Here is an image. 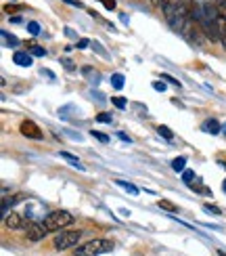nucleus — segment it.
Segmentation results:
<instances>
[{
	"instance_id": "nucleus-1",
	"label": "nucleus",
	"mask_w": 226,
	"mask_h": 256,
	"mask_svg": "<svg viewBox=\"0 0 226 256\" xmlns=\"http://www.w3.org/2000/svg\"><path fill=\"white\" fill-rule=\"evenodd\" d=\"M113 250V241L111 239H103V237H96V239H90L86 244L77 246L74 256H101V254H107Z\"/></svg>"
},
{
	"instance_id": "nucleus-2",
	"label": "nucleus",
	"mask_w": 226,
	"mask_h": 256,
	"mask_svg": "<svg viewBox=\"0 0 226 256\" xmlns=\"http://www.w3.org/2000/svg\"><path fill=\"white\" fill-rule=\"evenodd\" d=\"M72 223H74V216L69 214L67 210H53L51 214L44 218V225H46L48 233H53V231H63L65 227H69Z\"/></svg>"
},
{
	"instance_id": "nucleus-3",
	"label": "nucleus",
	"mask_w": 226,
	"mask_h": 256,
	"mask_svg": "<svg viewBox=\"0 0 226 256\" xmlns=\"http://www.w3.org/2000/svg\"><path fill=\"white\" fill-rule=\"evenodd\" d=\"M82 233L80 231H59V235H55V248L56 250H69V248L77 246V241H80Z\"/></svg>"
},
{
	"instance_id": "nucleus-4",
	"label": "nucleus",
	"mask_w": 226,
	"mask_h": 256,
	"mask_svg": "<svg viewBox=\"0 0 226 256\" xmlns=\"http://www.w3.org/2000/svg\"><path fill=\"white\" fill-rule=\"evenodd\" d=\"M23 229H25V237L30 239V241H40V239H44L48 235L46 225L44 223H38V220H25Z\"/></svg>"
},
{
	"instance_id": "nucleus-5",
	"label": "nucleus",
	"mask_w": 226,
	"mask_h": 256,
	"mask_svg": "<svg viewBox=\"0 0 226 256\" xmlns=\"http://www.w3.org/2000/svg\"><path fill=\"white\" fill-rule=\"evenodd\" d=\"M19 130H21V134L23 137H27V139H34V141H40L44 134H42V130H40V126L36 124V122H32V120H23V122L19 124Z\"/></svg>"
},
{
	"instance_id": "nucleus-6",
	"label": "nucleus",
	"mask_w": 226,
	"mask_h": 256,
	"mask_svg": "<svg viewBox=\"0 0 226 256\" xmlns=\"http://www.w3.org/2000/svg\"><path fill=\"white\" fill-rule=\"evenodd\" d=\"M4 223H6V227H9V229H21V227L25 225V220L21 218L17 212H11V214L6 212V214H4Z\"/></svg>"
},
{
	"instance_id": "nucleus-7",
	"label": "nucleus",
	"mask_w": 226,
	"mask_h": 256,
	"mask_svg": "<svg viewBox=\"0 0 226 256\" xmlns=\"http://www.w3.org/2000/svg\"><path fill=\"white\" fill-rule=\"evenodd\" d=\"M13 61L17 63V65L21 67H30L32 65V53H27V51H15L13 53Z\"/></svg>"
},
{
	"instance_id": "nucleus-8",
	"label": "nucleus",
	"mask_w": 226,
	"mask_h": 256,
	"mask_svg": "<svg viewBox=\"0 0 226 256\" xmlns=\"http://www.w3.org/2000/svg\"><path fill=\"white\" fill-rule=\"evenodd\" d=\"M203 130H207L211 134H218V132H220V122L211 118V120H207V122H203Z\"/></svg>"
},
{
	"instance_id": "nucleus-9",
	"label": "nucleus",
	"mask_w": 226,
	"mask_h": 256,
	"mask_svg": "<svg viewBox=\"0 0 226 256\" xmlns=\"http://www.w3.org/2000/svg\"><path fill=\"white\" fill-rule=\"evenodd\" d=\"M115 185H119V187H122L124 191H128V193L130 195H138V187H134V185L132 183H128V181H115Z\"/></svg>"
},
{
	"instance_id": "nucleus-10",
	"label": "nucleus",
	"mask_w": 226,
	"mask_h": 256,
	"mask_svg": "<svg viewBox=\"0 0 226 256\" xmlns=\"http://www.w3.org/2000/svg\"><path fill=\"white\" fill-rule=\"evenodd\" d=\"M59 155H61L63 160H67V162H69V164H72V166H75V168H80V170H82V164H80V160H77L75 155H72L69 151H59Z\"/></svg>"
},
{
	"instance_id": "nucleus-11",
	"label": "nucleus",
	"mask_w": 226,
	"mask_h": 256,
	"mask_svg": "<svg viewBox=\"0 0 226 256\" xmlns=\"http://www.w3.org/2000/svg\"><path fill=\"white\" fill-rule=\"evenodd\" d=\"M185 166H187V158H185V155H180V158H176L172 162V168L176 170V172H185Z\"/></svg>"
},
{
	"instance_id": "nucleus-12",
	"label": "nucleus",
	"mask_w": 226,
	"mask_h": 256,
	"mask_svg": "<svg viewBox=\"0 0 226 256\" xmlns=\"http://www.w3.org/2000/svg\"><path fill=\"white\" fill-rule=\"evenodd\" d=\"M124 82H126V78H124L122 74H113V76H111V86H113V88H117V90L124 88Z\"/></svg>"
},
{
	"instance_id": "nucleus-13",
	"label": "nucleus",
	"mask_w": 226,
	"mask_h": 256,
	"mask_svg": "<svg viewBox=\"0 0 226 256\" xmlns=\"http://www.w3.org/2000/svg\"><path fill=\"white\" fill-rule=\"evenodd\" d=\"M157 132H159V134H161V137H164L166 141H172V139H174V132L170 130L168 126H159V128H157Z\"/></svg>"
},
{
	"instance_id": "nucleus-14",
	"label": "nucleus",
	"mask_w": 226,
	"mask_h": 256,
	"mask_svg": "<svg viewBox=\"0 0 226 256\" xmlns=\"http://www.w3.org/2000/svg\"><path fill=\"white\" fill-rule=\"evenodd\" d=\"M159 208H164V210H168V212H178V206L172 204V202H168V200H161V202H159Z\"/></svg>"
},
{
	"instance_id": "nucleus-15",
	"label": "nucleus",
	"mask_w": 226,
	"mask_h": 256,
	"mask_svg": "<svg viewBox=\"0 0 226 256\" xmlns=\"http://www.w3.org/2000/svg\"><path fill=\"white\" fill-rule=\"evenodd\" d=\"M111 103L115 105L117 109H126V105H128V103H126V99H124V97H111Z\"/></svg>"
},
{
	"instance_id": "nucleus-16",
	"label": "nucleus",
	"mask_w": 226,
	"mask_h": 256,
	"mask_svg": "<svg viewBox=\"0 0 226 256\" xmlns=\"http://www.w3.org/2000/svg\"><path fill=\"white\" fill-rule=\"evenodd\" d=\"M182 181H185L187 185H193L195 183V172H193V170H185V172H182Z\"/></svg>"
},
{
	"instance_id": "nucleus-17",
	"label": "nucleus",
	"mask_w": 226,
	"mask_h": 256,
	"mask_svg": "<svg viewBox=\"0 0 226 256\" xmlns=\"http://www.w3.org/2000/svg\"><path fill=\"white\" fill-rule=\"evenodd\" d=\"M188 187L193 189V191H197V193H203V195H211V191H209L207 187H203V185H195V183H193V185H188Z\"/></svg>"
},
{
	"instance_id": "nucleus-18",
	"label": "nucleus",
	"mask_w": 226,
	"mask_h": 256,
	"mask_svg": "<svg viewBox=\"0 0 226 256\" xmlns=\"http://www.w3.org/2000/svg\"><path fill=\"white\" fill-rule=\"evenodd\" d=\"M0 34H2V38L6 40V44H13V46H17V44H19V38H15V36H11L9 32H0Z\"/></svg>"
},
{
	"instance_id": "nucleus-19",
	"label": "nucleus",
	"mask_w": 226,
	"mask_h": 256,
	"mask_svg": "<svg viewBox=\"0 0 226 256\" xmlns=\"http://www.w3.org/2000/svg\"><path fill=\"white\" fill-rule=\"evenodd\" d=\"M27 32H30L32 36H38V34H40V25L36 23V21H30V23H27Z\"/></svg>"
},
{
	"instance_id": "nucleus-20",
	"label": "nucleus",
	"mask_w": 226,
	"mask_h": 256,
	"mask_svg": "<svg viewBox=\"0 0 226 256\" xmlns=\"http://www.w3.org/2000/svg\"><path fill=\"white\" fill-rule=\"evenodd\" d=\"M90 134H93L94 139H98V141H101V143H109V137H107V134H105V132H101V130H93Z\"/></svg>"
},
{
	"instance_id": "nucleus-21",
	"label": "nucleus",
	"mask_w": 226,
	"mask_h": 256,
	"mask_svg": "<svg viewBox=\"0 0 226 256\" xmlns=\"http://www.w3.org/2000/svg\"><path fill=\"white\" fill-rule=\"evenodd\" d=\"M216 6H218V13L226 19V0H216Z\"/></svg>"
},
{
	"instance_id": "nucleus-22",
	"label": "nucleus",
	"mask_w": 226,
	"mask_h": 256,
	"mask_svg": "<svg viewBox=\"0 0 226 256\" xmlns=\"http://www.w3.org/2000/svg\"><path fill=\"white\" fill-rule=\"evenodd\" d=\"M96 120H98V122H103V124H111V113L101 111V113L96 116Z\"/></svg>"
},
{
	"instance_id": "nucleus-23",
	"label": "nucleus",
	"mask_w": 226,
	"mask_h": 256,
	"mask_svg": "<svg viewBox=\"0 0 226 256\" xmlns=\"http://www.w3.org/2000/svg\"><path fill=\"white\" fill-rule=\"evenodd\" d=\"M30 53L34 55V57H44L46 55V51L42 46H30Z\"/></svg>"
},
{
	"instance_id": "nucleus-24",
	"label": "nucleus",
	"mask_w": 226,
	"mask_h": 256,
	"mask_svg": "<svg viewBox=\"0 0 226 256\" xmlns=\"http://www.w3.org/2000/svg\"><path fill=\"white\" fill-rule=\"evenodd\" d=\"M203 210H206V212H214V214H222V210L218 208V206H211V204H206V206H203Z\"/></svg>"
},
{
	"instance_id": "nucleus-25",
	"label": "nucleus",
	"mask_w": 226,
	"mask_h": 256,
	"mask_svg": "<svg viewBox=\"0 0 226 256\" xmlns=\"http://www.w3.org/2000/svg\"><path fill=\"white\" fill-rule=\"evenodd\" d=\"M161 80H166V82H170V84H174V86H180V82L176 80V78H172V76H168V74H164V76H161Z\"/></svg>"
},
{
	"instance_id": "nucleus-26",
	"label": "nucleus",
	"mask_w": 226,
	"mask_h": 256,
	"mask_svg": "<svg viewBox=\"0 0 226 256\" xmlns=\"http://www.w3.org/2000/svg\"><path fill=\"white\" fill-rule=\"evenodd\" d=\"M101 2H103V6H105V9H109V11H113V9H115V0H101Z\"/></svg>"
},
{
	"instance_id": "nucleus-27",
	"label": "nucleus",
	"mask_w": 226,
	"mask_h": 256,
	"mask_svg": "<svg viewBox=\"0 0 226 256\" xmlns=\"http://www.w3.org/2000/svg\"><path fill=\"white\" fill-rule=\"evenodd\" d=\"M153 88H155V90H159V92H164L168 86L164 84V80H157V82H153Z\"/></svg>"
},
{
	"instance_id": "nucleus-28",
	"label": "nucleus",
	"mask_w": 226,
	"mask_h": 256,
	"mask_svg": "<svg viewBox=\"0 0 226 256\" xmlns=\"http://www.w3.org/2000/svg\"><path fill=\"white\" fill-rule=\"evenodd\" d=\"M84 74H86V76H90V78H94V80H98V74H96V72H93V69H90L88 65L84 67Z\"/></svg>"
},
{
	"instance_id": "nucleus-29",
	"label": "nucleus",
	"mask_w": 226,
	"mask_h": 256,
	"mask_svg": "<svg viewBox=\"0 0 226 256\" xmlns=\"http://www.w3.org/2000/svg\"><path fill=\"white\" fill-rule=\"evenodd\" d=\"M86 46H88V40H84V38L77 40V48H86Z\"/></svg>"
},
{
	"instance_id": "nucleus-30",
	"label": "nucleus",
	"mask_w": 226,
	"mask_h": 256,
	"mask_svg": "<svg viewBox=\"0 0 226 256\" xmlns=\"http://www.w3.org/2000/svg\"><path fill=\"white\" fill-rule=\"evenodd\" d=\"M63 2H67V4H74V6H82L80 0H63Z\"/></svg>"
},
{
	"instance_id": "nucleus-31",
	"label": "nucleus",
	"mask_w": 226,
	"mask_h": 256,
	"mask_svg": "<svg viewBox=\"0 0 226 256\" xmlns=\"http://www.w3.org/2000/svg\"><path fill=\"white\" fill-rule=\"evenodd\" d=\"M117 134H119V139H122V141H130V137L126 132H117Z\"/></svg>"
},
{
	"instance_id": "nucleus-32",
	"label": "nucleus",
	"mask_w": 226,
	"mask_h": 256,
	"mask_svg": "<svg viewBox=\"0 0 226 256\" xmlns=\"http://www.w3.org/2000/svg\"><path fill=\"white\" fill-rule=\"evenodd\" d=\"M65 34H67L69 38H74V36H75V34H74V30H69V27H67V30H65Z\"/></svg>"
},
{
	"instance_id": "nucleus-33",
	"label": "nucleus",
	"mask_w": 226,
	"mask_h": 256,
	"mask_svg": "<svg viewBox=\"0 0 226 256\" xmlns=\"http://www.w3.org/2000/svg\"><path fill=\"white\" fill-rule=\"evenodd\" d=\"M151 4H155V6H157V4H159V0H151Z\"/></svg>"
},
{
	"instance_id": "nucleus-34",
	"label": "nucleus",
	"mask_w": 226,
	"mask_h": 256,
	"mask_svg": "<svg viewBox=\"0 0 226 256\" xmlns=\"http://www.w3.org/2000/svg\"><path fill=\"white\" fill-rule=\"evenodd\" d=\"M218 256H226V252H222V250H218Z\"/></svg>"
},
{
	"instance_id": "nucleus-35",
	"label": "nucleus",
	"mask_w": 226,
	"mask_h": 256,
	"mask_svg": "<svg viewBox=\"0 0 226 256\" xmlns=\"http://www.w3.org/2000/svg\"><path fill=\"white\" fill-rule=\"evenodd\" d=\"M222 189H224V191H226V181H224V185H222Z\"/></svg>"
},
{
	"instance_id": "nucleus-36",
	"label": "nucleus",
	"mask_w": 226,
	"mask_h": 256,
	"mask_svg": "<svg viewBox=\"0 0 226 256\" xmlns=\"http://www.w3.org/2000/svg\"><path fill=\"white\" fill-rule=\"evenodd\" d=\"M222 130H224V132H226V124H224V126H222Z\"/></svg>"
}]
</instances>
